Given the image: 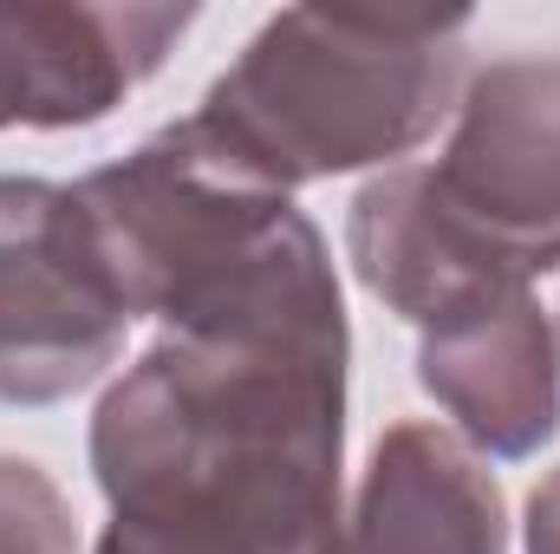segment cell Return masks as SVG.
Wrapping results in <instances>:
<instances>
[{
  "label": "cell",
  "instance_id": "obj_1",
  "mask_svg": "<svg viewBox=\"0 0 560 554\" xmlns=\"http://www.w3.org/2000/svg\"><path fill=\"white\" fill-rule=\"evenodd\" d=\"M339 443L346 353L163 339L92 417L98 554H326Z\"/></svg>",
  "mask_w": 560,
  "mask_h": 554
},
{
  "label": "cell",
  "instance_id": "obj_2",
  "mask_svg": "<svg viewBox=\"0 0 560 554\" xmlns=\"http://www.w3.org/2000/svg\"><path fill=\"white\" fill-rule=\"evenodd\" d=\"M131 320L170 339L346 353V300L319 229L287 189L242 170L196 118L79 183Z\"/></svg>",
  "mask_w": 560,
  "mask_h": 554
},
{
  "label": "cell",
  "instance_id": "obj_3",
  "mask_svg": "<svg viewBox=\"0 0 560 554\" xmlns=\"http://www.w3.org/2000/svg\"><path fill=\"white\" fill-rule=\"evenodd\" d=\"M346 249L359 280L411 326L528 293L560 268V59H502L430 170L359 189Z\"/></svg>",
  "mask_w": 560,
  "mask_h": 554
},
{
  "label": "cell",
  "instance_id": "obj_4",
  "mask_svg": "<svg viewBox=\"0 0 560 554\" xmlns=\"http://www.w3.org/2000/svg\"><path fill=\"white\" fill-rule=\"evenodd\" d=\"M463 13H275L261 39L209 85L196 125L275 189L392 163L450 118L463 85Z\"/></svg>",
  "mask_w": 560,
  "mask_h": 554
},
{
  "label": "cell",
  "instance_id": "obj_5",
  "mask_svg": "<svg viewBox=\"0 0 560 554\" xmlns=\"http://www.w3.org/2000/svg\"><path fill=\"white\" fill-rule=\"evenodd\" d=\"M131 307L79 189L0 176V405H59L125 353Z\"/></svg>",
  "mask_w": 560,
  "mask_h": 554
},
{
  "label": "cell",
  "instance_id": "obj_6",
  "mask_svg": "<svg viewBox=\"0 0 560 554\" xmlns=\"http://www.w3.org/2000/svg\"><path fill=\"white\" fill-rule=\"evenodd\" d=\"M189 20V7H0V131L105 118Z\"/></svg>",
  "mask_w": 560,
  "mask_h": 554
},
{
  "label": "cell",
  "instance_id": "obj_7",
  "mask_svg": "<svg viewBox=\"0 0 560 554\" xmlns=\"http://www.w3.org/2000/svg\"><path fill=\"white\" fill-rule=\"evenodd\" d=\"M418 379L489 457H535L560 430V353L535 293H509L430 326Z\"/></svg>",
  "mask_w": 560,
  "mask_h": 554
},
{
  "label": "cell",
  "instance_id": "obj_8",
  "mask_svg": "<svg viewBox=\"0 0 560 554\" xmlns=\"http://www.w3.org/2000/svg\"><path fill=\"white\" fill-rule=\"evenodd\" d=\"M509 516L502 489L482 457L436 430V424H392L365 463L352 516L326 554H502Z\"/></svg>",
  "mask_w": 560,
  "mask_h": 554
},
{
  "label": "cell",
  "instance_id": "obj_9",
  "mask_svg": "<svg viewBox=\"0 0 560 554\" xmlns=\"http://www.w3.org/2000/svg\"><path fill=\"white\" fill-rule=\"evenodd\" d=\"M0 554H79L59 483L26 457H0Z\"/></svg>",
  "mask_w": 560,
  "mask_h": 554
},
{
  "label": "cell",
  "instance_id": "obj_10",
  "mask_svg": "<svg viewBox=\"0 0 560 554\" xmlns=\"http://www.w3.org/2000/svg\"><path fill=\"white\" fill-rule=\"evenodd\" d=\"M528 554H560V470L528 496Z\"/></svg>",
  "mask_w": 560,
  "mask_h": 554
}]
</instances>
